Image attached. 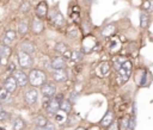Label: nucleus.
<instances>
[{
  "label": "nucleus",
  "mask_w": 153,
  "mask_h": 130,
  "mask_svg": "<svg viewBox=\"0 0 153 130\" xmlns=\"http://www.w3.org/2000/svg\"><path fill=\"white\" fill-rule=\"evenodd\" d=\"M47 75L42 69H31L29 73V82L32 87H41L47 81Z\"/></svg>",
  "instance_id": "f257e3e1"
},
{
  "label": "nucleus",
  "mask_w": 153,
  "mask_h": 130,
  "mask_svg": "<svg viewBox=\"0 0 153 130\" xmlns=\"http://www.w3.org/2000/svg\"><path fill=\"white\" fill-rule=\"evenodd\" d=\"M131 69H133V64L130 61L126 60L124 63L121 66V68L117 70L118 75H117V81L120 85L128 81V79L130 78V74H131Z\"/></svg>",
  "instance_id": "f03ea898"
},
{
  "label": "nucleus",
  "mask_w": 153,
  "mask_h": 130,
  "mask_svg": "<svg viewBox=\"0 0 153 130\" xmlns=\"http://www.w3.org/2000/svg\"><path fill=\"white\" fill-rule=\"evenodd\" d=\"M17 58H18V64L20 68L23 69H29L32 67L33 64V60H32V56L31 54H27L25 51H19L18 55H17Z\"/></svg>",
  "instance_id": "7ed1b4c3"
},
{
  "label": "nucleus",
  "mask_w": 153,
  "mask_h": 130,
  "mask_svg": "<svg viewBox=\"0 0 153 130\" xmlns=\"http://www.w3.org/2000/svg\"><path fill=\"white\" fill-rule=\"evenodd\" d=\"M55 93H56V87L53 82H45L44 85L41 86V94L44 97V98H53L55 97Z\"/></svg>",
  "instance_id": "20e7f679"
},
{
  "label": "nucleus",
  "mask_w": 153,
  "mask_h": 130,
  "mask_svg": "<svg viewBox=\"0 0 153 130\" xmlns=\"http://www.w3.org/2000/svg\"><path fill=\"white\" fill-rule=\"evenodd\" d=\"M62 97H53L50 98V100L48 101V106H47V112L49 114H55L59 110H60V103H61V99Z\"/></svg>",
  "instance_id": "39448f33"
},
{
  "label": "nucleus",
  "mask_w": 153,
  "mask_h": 130,
  "mask_svg": "<svg viewBox=\"0 0 153 130\" xmlns=\"http://www.w3.org/2000/svg\"><path fill=\"white\" fill-rule=\"evenodd\" d=\"M49 19L51 20V23L56 26H62L65 24V18L62 16V13L57 10H53L49 14Z\"/></svg>",
  "instance_id": "423d86ee"
},
{
  "label": "nucleus",
  "mask_w": 153,
  "mask_h": 130,
  "mask_svg": "<svg viewBox=\"0 0 153 130\" xmlns=\"http://www.w3.org/2000/svg\"><path fill=\"white\" fill-rule=\"evenodd\" d=\"M13 76H14V79L17 80V83H18L20 87L26 86L27 82H29V76H27L23 70H20V69H16V70L13 72Z\"/></svg>",
  "instance_id": "0eeeda50"
},
{
  "label": "nucleus",
  "mask_w": 153,
  "mask_h": 130,
  "mask_svg": "<svg viewBox=\"0 0 153 130\" xmlns=\"http://www.w3.org/2000/svg\"><path fill=\"white\" fill-rule=\"evenodd\" d=\"M35 12H36V17H38L41 19L47 18V14H48V4L45 1L38 2L36 5V7H35Z\"/></svg>",
  "instance_id": "6e6552de"
},
{
  "label": "nucleus",
  "mask_w": 153,
  "mask_h": 130,
  "mask_svg": "<svg viewBox=\"0 0 153 130\" xmlns=\"http://www.w3.org/2000/svg\"><path fill=\"white\" fill-rule=\"evenodd\" d=\"M24 99H25V103L29 104V105H33L36 104L37 99H38V91L35 89V88H31V89H27L24 94Z\"/></svg>",
  "instance_id": "1a4fd4ad"
},
{
  "label": "nucleus",
  "mask_w": 153,
  "mask_h": 130,
  "mask_svg": "<svg viewBox=\"0 0 153 130\" xmlns=\"http://www.w3.org/2000/svg\"><path fill=\"white\" fill-rule=\"evenodd\" d=\"M31 30H32V32H33L35 35H39V33L43 32V30H44V24H43V21H42L41 18L35 17V18L32 19Z\"/></svg>",
  "instance_id": "9d476101"
},
{
  "label": "nucleus",
  "mask_w": 153,
  "mask_h": 130,
  "mask_svg": "<svg viewBox=\"0 0 153 130\" xmlns=\"http://www.w3.org/2000/svg\"><path fill=\"white\" fill-rule=\"evenodd\" d=\"M51 68L53 69H66L67 67V61L63 56H56L51 60V63H50Z\"/></svg>",
  "instance_id": "9b49d317"
},
{
  "label": "nucleus",
  "mask_w": 153,
  "mask_h": 130,
  "mask_svg": "<svg viewBox=\"0 0 153 130\" xmlns=\"http://www.w3.org/2000/svg\"><path fill=\"white\" fill-rule=\"evenodd\" d=\"M51 75L56 82H63L68 80V72L66 69H54Z\"/></svg>",
  "instance_id": "f8f14e48"
},
{
  "label": "nucleus",
  "mask_w": 153,
  "mask_h": 130,
  "mask_svg": "<svg viewBox=\"0 0 153 130\" xmlns=\"http://www.w3.org/2000/svg\"><path fill=\"white\" fill-rule=\"evenodd\" d=\"M17 86H18V83H17V80L14 79L13 75L6 78V80H5V82H4V88H5L8 93H13V92L17 89Z\"/></svg>",
  "instance_id": "ddd939ff"
},
{
  "label": "nucleus",
  "mask_w": 153,
  "mask_h": 130,
  "mask_svg": "<svg viewBox=\"0 0 153 130\" xmlns=\"http://www.w3.org/2000/svg\"><path fill=\"white\" fill-rule=\"evenodd\" d=\"M110 72V63L109 62H102L97 67V74L98 76H105Z\"/></svg>",
  "instance_id": "4468645a"
},
{
  "label": "nucleus",
  "mask_w": 153,
  "mask_h": 130,
  "mask_svg": "<svg viewBox=\"0 0 153 130\" xmlns=\"http://www.w3.org/2000/svg\"><path fill=\"white\" fill-rule=\"evenodd\" d=\"M112 123H114V113H112V111L109 110V111L104 114V117L102 118V120H100V125L108 128V126H110Z\"/></svg>",
  "instance_id": "2eb2a0df"
},
{
  "label": "nucleus",
  "mask_w": 153,
  "mask_h": 130,
  "mask_svg": "<svg viewBox=\"0 0 153 130\" xmlns=\"http://www.w3.org/2000/svg\"><path fill=\"white\" fill-rule=\"evenodd\" d=\"M20 50L25 51L27 54H32L35 51V44L32 42H30V41H24L20 44Z\"/></svg>",
  "instance_id": "dca6fc26"
},
{
  "label": "nucleus",
  "mask_w": 153,
  "mask_h": 130,
  "mask_svg": "<svg viewBox=\"0 0 153 130\" xmlns=\"http://www.w3.org/2000/svg\"><path fill=\"white\" fill-rule=\"evenodd\" d=\"M60 110L66 113H69L72 111V101L69 99H62L60 103Z\"/></svg>",
  "instance_id": "f3484780"
},
{
  "label": "nucleus",
  "mask_w": 153,
  "mask_h": 130,
  "mask_svg": "<svg viewBox=\"0 0 153 130\" xmlns=\"http://www.w3.org/2000/svg\"><path fill=\"white\" fill-rule=\"evenodd\" d=\"M16 38H17V33H16V31H13V30H7L6 33H5V38H4L5 44L10 45Z\"/></svg>",
  "instance_id": "a211bd4d"
},
{
  "label": "nucleus",
  "mask_w": 153,
  "mask_h": 130,
  "mask_svg": "<svg viewBox=\"0 0 153 130\" xmlns=\"http://www.w3.org/2000/svg\"><path fill=\"white\" fill-rule=\"evenodd\" d=\"M115 30H116V27H115V25L114 24H109V25H106V26H104L103 29H102V36L103 37H110L114 32H115Z\"/></svg>",
  "instance_id": "6ab92c4d"
},
{
  "label": "nucleus",
  "mask_w": 153,
  "mask_h": 130,
  "mask_svg": "<svg viewBox=\"0 0 153 130\" xmlns=\"http://www.w3.org/2000/svg\"><path fill=\"white\" fill-rule=\"evenodd\" d=\"M27 31H29V24H27V21L26 20L19 21V24H18V32H19V35L25 36Z\"/></svg>",
  "instance_id": "aec40b11"
},
{
  "label": "nucleus",
  "mask_w": 153,
  "mask_h": 130,
  "mask_svg": "<svg viewBox=\"0 0 153 130\" xmlns=\"http://www.w3.org/2000/svg\"><path fill=\"white\" fill-rule=\"evenodd\" d=\"M55 50L59 52V54H61L62 56L69 50V48H68V45L66 44V43H63V42H59V43H56V45H55Z\"/></svg>",
  "instance_id": "412c9836"
},
{
  "label": "nucleus",
  "mask_w": 153,
  "mask_h": 130,
  "mask_svg": "<svg viewBox=\"0 0 153 130\" xmlns=\"http://www.w3.org/2000/svg\"><path fill=\"white\" fill-rule=\"evenodd\" d=\"M33 123H35V125L36 126H39V128H43V126H45L47 124H48V119L44 117V116H37L36 118H35V120H33Z\"/></svg>",
  "instance_id": "4be33fe9"
},
{
  "label": "nucleus",
  "mask_w": 153,
  "mask_h": 130,
  "mask_svg": "<svg viewBox=\"0 0 153 130\" xmlns=\"http://www.w3.org/2000/svg\"><path fill=\"white\" fill-rule=\"evenodd\" d=\"M25 122L22 118H16L13 122V130H24Z\"/></svg>",
  "instance_id": "5701e85b"
},
{
  "label": "nucleus",
  "mask_w": 153,
  "mask_h": 130,
  "mask_svg": "<svg viewBox=\"0 0 153 130\" xmlns=\"http://www.w3.org/2000/svg\"><path fill=\"white\" fill-rule=\"evenodd\" d=\"M124 58L123 57H121V56H115L114 57V60H112V63H114V67H115V69L116 70H118L120 68H121V66L124 63Z\"/></svg>",
  "instance_id": "b1692460"
},
{
  "label": "nucleus",
  "mask_w": 153,
  "mask_h": 130,
  "mask_svg": "<svg viewBox=\"0 0 153 130\" xmlns=\"http://www.w3.org/2000/svg\"><path fill=\"white\" fill-rule=\"evenodd\" d=\"M78 35H79V31H78V29L75 26H69L67 29V36L69 38H76Z\"/></svg>",
  "instance_id": "393cba45"
},
{
  "label": "nucleus",
  "mask_w": 153,
  "mask_h": 130,
  "mask_svg": "<svg viewBox=\"0 0 153 130\" xmlns=\"http://www.w3.org/2000/svg\"><path fill=\"white\" fill-rule=\"evenodd\" d=\"M140 25L141 27H146L148 25V14L146 12H142L140 16Z\"/></svg>",
  "instance_id": "a878e982"
},
{
  "label": "nucleus",
  "mask_w": 153,
  "mask_h": 130,
  "mask_svg": "<svg viewBox=\"0 0 153 130\" xmlns=\"http://www.w3.org/2000/svg\"><path fill=\"white\" fill-rule=\"evenodd\" d=\"M30 7H31L30 2H29V1H25V2L22 4V6H20V11H22L23 13H29V12H30Z\"/></svg>",
  "instance_id": "bb28decb"
},
{
  "label": "nucleus",
  "mask_w": 153,
  "mask_h": 130,
  "mask_svg": "<svg viewBox=\"0 0 153 130\" xmlns=\"http://www.w3.org/2000/svg\"><path fill=\"white\" fill-rule=\"evenodd\" d=\"M73 61H79L81 60V52L80 51H72V57Z\"/></svg>",
  "instance_id": "cd10ccee"
},
{
  "label": "nucleus",
  "mask_w": 153,
  "mask_h": 130,
  "mask_svg": "<svg viewBox=\"0 0 153 130\" xmlns=\"http://www.w3.org/2000/svg\"><path fill=\"white\" fill-rule=\"evenodd\" d=\"M8 117H10V113H8V112H6V111H4V110L0 112V120H5V119H7Z\"/></svg>",
  "instance_id": "c85d7f7f"
},
{
  "label": "nucleus",
  "mask_w": 153,
  "mask_h": 130,
  "mask_svg": "<svg viewBox=\"0 0 153 130\" xmlns=\"http://www.w3.org/2000/svg\"><path fill=\"white\" fill-rule=\"evenodd\" d=\"M7 94H8V92L4 88V89H1L0 91V99H5L6 97H7Z\"/></svg>",
  "instance_id": "c756f323"
},
{
  "label": "nucleus",
  "mask_w": 153,
  "mask_h": 130,
  "mask_svg": "<svg viewBox=\"0 0 153 130\" xmlns=\"http://www.w3.org/2000/svg\"><path fill=\"white\" fill-rule=\"evenodd\" d=\"M108 130H118V124L116 122H114L110 126H108Z\"/></svg>",
  "instance_id": "7c9ffc66"
},
{
  "label": "nucleus",
  "mask_w": 153,
  "mask_h": 130,
  "mask_svg": "<svg viewBox=\"0 0 153 130\" xmlns=\"http://www.w3.org/2000/svg\"><path fill=\"white\" fill-rule=\"evenodd\" d=\"M35 130H48L45 126H43V128H39V126H36V129Z\"/></svg>",
  "instance_id": "2f4dec72"
},
{
  "label": "nucleus",
  "mask_w": 153,
  "mask_h": 130,
  "mask_svg": "<svg viewBox=\"0 0 153 130\" xmlns=\"http://www.w3.org/2000/svg\"><path fill=\"white\" fill-rule=\"evenodd\" d=\"M75 130H85V128H82V126H78Z\"/></svg>",
  "instance_id": "473e14b6"
},
{
  "label": "nucleus",
  "mask_w": 153,
  "mask_h": 130,
  "mask_svg": "<svg viewBox=\"0 0 153 130\" xmlns=\"http://www.w3.org/2000/svg\"><path fill=\"white\" fill-rule=\"evenodd\" d=\"M1 111H2V105L0 104V112H1Z\"/></svg>",
  "instance_id": "72a5a7b5"
},
{
  "label": "nucleus",
  "mask_w": 153,
  "mask_h": 130,
  "mask_svg": "<svg viewBox=\"0 0 153 130\" xmlns=\"http://www.w3.org/2000/svg\"><path fill=\"white\" fill-rule=\"evenodd\" d=\"M85 1H86V0H85ZM87 1H92V0H87Z\"/></svg>",
  "instance_id": "f704fd0d"
},
{
  "label": "nucleus",
  "mask_w": 153,
  "mask_h": 130,
  "mask_svg": "<svg viewBox=\"0 0 153 130\" xmlns=\"http://www.w3.org/2000/svg\"><path fill=\"white\" fill-rule=\"evenodd\" d=\"M0 63H1V57H0Z\"/></svg>",
  "instance_id": "c9c22d12"
}]
</instances>
